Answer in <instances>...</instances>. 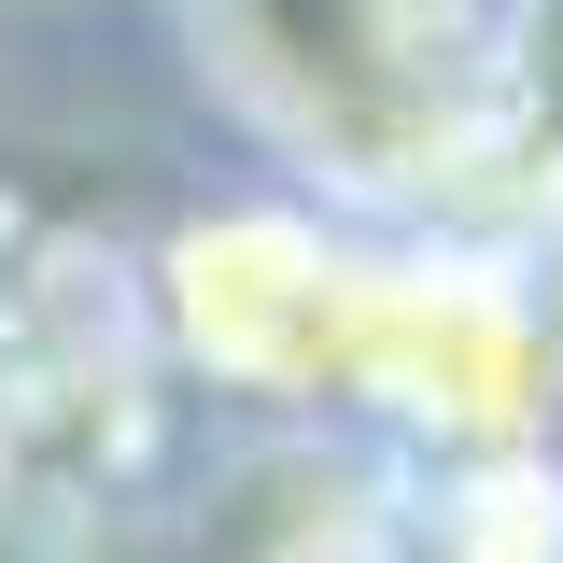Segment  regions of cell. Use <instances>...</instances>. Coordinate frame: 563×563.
Masks as SVG:
<instances>
[{
    "label": "cell",
    "mask_w": 563,
    "mask_h": 563,
    "mask_svg": "<svg viewBox=\"0 0 563 563\" xmlns=\"http://www.w3.org/2000/svg\"><path fill=\"white\" fill-rule=\"evenodd\" d=\"M352 268L366 225L324 198H211L155 254V324L211 395L254 409H339V339H352Z\"/></svg>",
    "instance_id": "cell-3"
},
{
    "label": "cell",
    "mask_w": 563,
    "mask_h": 563,
    "mask_svg": "<svg viewBox=\"0 0 563 563\" xmlns=\"http://www.w3.org/2000/svg\"><path fill=\"white\" fill-rule=\"evenodd\" d=\"M339 409L395 422L437 465L550 437V268L507 225H366Z\"/></svg>",
    "instance_id": "cell-2"
},
{
    "label": "cell",
    "mask_w": 563,
    "mask_h": 563,
    "mask_svg": "<svg viewBox=\"0 0 563 563\" xmlns=\"http://www.w3.org/2000/svg\"><path fill=\"white\" fill-rule=\"evenodd\" d=\"M437 563H563V465H550V437L465 451V465H451Z\"/></svg>",
    "instance_id": "cell-4"
},
{
    "label": "cell",
    "mask_w": 563,
    "mask_h": 563,
    "mask_svg": "<svg viewBox=\"0 0 563 563\" xmlns=\"http://www.w3.org/2000/svg\"><path fill=\"white\" fill-rule=\"evenodd\" d=\"M184 29L324 211L352 225L465 211L493 29H465L451 0H184Z\"/></svg>",
    "instance_id": "cell-1"
}]
</instances>
